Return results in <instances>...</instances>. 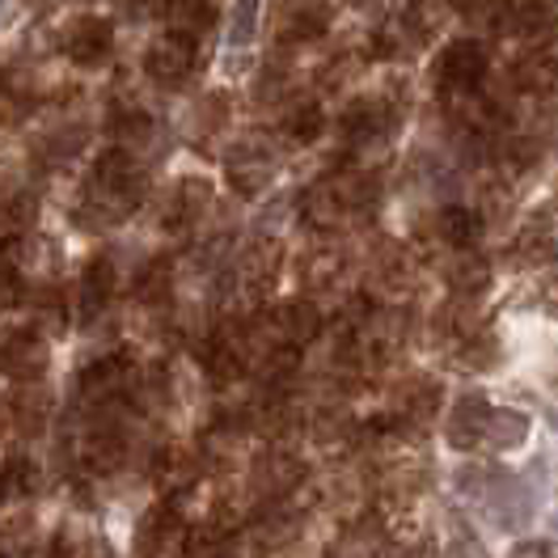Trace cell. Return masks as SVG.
I'll use <instances>...</instances> for the list:
<instances>
[{"mask_svg":"<svg viewBox=\"0 0 558 558\" xmlns=\"http://www.w3.org/2000/svg\"><path fill=\"white\" fill-rule=\"evenodd\" d=\"M508 558H555V550H550V542H521Z\"/></svg>","mask_w":558,"mask_h":558,"instance_id":"obj_27","label":"cell"},{"mask_svg":"<svg viewBox=\"0 0 558 558\" xmlns=\"http://www.w3.org/2000/svg\"><path fill=\"white\" fill-rule=\"evenodd\" d=\"M322 330V314L310 301H283L267 314V343L271 348L301 351L305 343H314Z\"/></svg>","mask_w":558,"mask_h":558,"instance_id":"obj_5","label":"cell"},{"mask_svg":"<svg viewBox=\"0 0 558 558\" xmlns=\"http://www.w3.org/2000/svg\"><path fill=\"white\" fill-rule=\"evenodd\" d=\"M508 9H512V0H457V13L470 26H483V31H495V35H504Z\"/></svg>","mask_w":558,"mask_h":558,"instance_id":"obj_20","label":"cell"},{"mask_svg":"<svg viewBox=\"0 0 558 558\" xmlns=\"http://www.w3.org/2000/svg\"><path fill=\"white\" fill-rule=\"evenodd\" d=\"M140 542H144V555L148 558H178L191 546L182 517H178L174 508H166V504L148 512V521L140 529Z\"/></svg>","mask_w":558,"mask_h":558,"instance_id":"obj_7","label":"cell"},{"mask_svg":"<svg viewBox=\"0 0 558 558\" xmlns=\"http://www.w3.org/2000/svg\"><path fill=\"white\" fill-rule=\"evenodd\" d=\"M521 85L524 89H546L555 81V64L550 60H521Z\"/></svg>","mask_w":558,"mask_h":558,"instance_id":"obj_26","label":"cell"},{"mask_svg":"<svg viewBox=\"0 0 558 558\" xmlns=\"http://www.w3.org/2000/svg\"><path fill=\"white\" fill-rule=\"evenodd\" d=\"M114 263L110 258H89L85 263V271H81V301L89 305V310H106L110 305V296H114Z\"/></svg>","mask_w":558,"mask_h":558,"instance_id":"obj_15","label":"cell"},{"mask_svg":"<svg viewBox=\"0 0 558 558\" xmlns=\"http://www.w3.org/2000/svg\"><path fill=\"white\" fill-rule=\"evenodd\" d=\"M195 60H199V38L166 31V35H157L148 43V51H144V72H148L157 85L178 89V85L195 72Z\"/></svg>","mask_w":558,"mask_h":558,"instance_id":"obj_3","label":"cell"},{"mask_svg":"<svg viewBox=\"0 0 558 558\" xmlns=\"http://www.w3.org/2000/svg\"><path fill=\"white\" fill-rule=\"evenodd\" d=\"M85 461H89L98 474H110V470L123 461V436H119L114 427H102V432H94V436L85 440Z\"/></svg>","mask_w":558,"mask_h":558,"instance_id":"obj_21","label":"cell"},{"mask_svg":"<svg viewBox=\"0 0 558 558\" xmlns=\"http://www.w3.org/2000/svg\"><path fill=\"white\" fill-rule=\"evenodd\" d=\"M436 233H440V242L457 245V250H470V245L483 238V216L474 208L453 204V208H445L436 216Z\"/></svg>","mask_w":558,"mask_h":558,"instance_id":"obj_13","label":"cell"},{"mask_svg":"<svg viewBox=\"0 0 558 558\" xmlns=\"http://www.w3.org/2000/svg\"><path fill=\"white\" fill-rule=\"evenodd\" d=\"M204 368H208L211 385H233L238 377H242L245 355H242V348H238L233 339L216 335V339H208V348H204Z\"/></svg>","mask_w":558,"mask_h":558,"instance_id":"obj_14","label":"cell"},{"mask_svg":"<svg viewBox=\"0 0 558 558\" xmlns=\"http://www.w3.org/2000/svg\"><path fill=\"white\" fill-rule=\"evenodd\" d=\"M449 279H453L457 292H483L490 271H487V263H483V258H461L453 271H449Z\"/></svg>","mask_w":558,"mask_h":558,"instance_id":"obj_24","label":"cell"},{"mask_svg":"<svg viewBox=\"0 0 558 558\" xmlns=\"http://www.w3.org/2000/svg\"><path fill=\"white\" fill-rule=\"evenodd\" d=\"M51 364V348L38 330H13L0 343V373H9L13 381H38Z\"/></svg>","mask_w":558,"mask_h":558,"instance_id":"obj_6","label":"cell"},{"mask_svg":"<svg viewBox=\"0 0 558 558\" xmlns=\"http://www.w3.org/2000/svg\"><path fill=\"white\" fill-rule=\"evenodd\" d=\"M60 51L69 56L76 69H98L106 56L114 51V26L110 17L98 13H81L60 31Z\"/></svg>","mask_w":558,"mask_h":558,"instance_id":"obj_4","label":"cell"},{"mask_svg":"<svg viewBox=\"0 0 558 558\" xmlns=\"http://www.w3.org/2000/svg\"><path fill=\"white\" fill-rule=\"evenodd\" d=\"M123 381H128V368L119 360H98V364H89L81 373V393L89 402H106V398H114L123 389Z\"/></svg>","mask_w":558,"mask_h":558,"instance_id":"obj_16","label":"cell"},{"mask_svg":"<svg viewBox=\"0 0 558 558\" xmlns=\"http://www.w3.org/2000/svg\"><path fill=\"white\" fill-rule=\"evenodd\" d=\"M483 76H487V47L478 38H457V43H449L440 51V60H436V85H440V94L449 102L474 98L478 85H483Z\"/></svg>","mask_w":558,"mask_h":558,"instance_id":"obj_2","label":"cell"},{"mask_svg":"<svg viewBox=\"0 0 558 558\" xmlns=\"http://www.w3.org/2000/svg\"><path fill=\"white\" fill-rule=\"evenodd\" d=\"M13 490H17V483H13V470H9V465H0V504H4Z\"/></svg>","mask_w":558,"mask_h":558,"instance_id":"obj_28","label":"cell"},{"mask_svg":"<svg viewBox=\"0 0 558 558\" xmlns=\"http://www.w3.org/2000/svg\"><path fill=\"white\" fill-rule=\"evenodd\" d=\"M296 478H301V465H296L292 457L271 453V457H263L258 470H254V490H258V495H283Z\"/></svg>","mask_w":558,"mask_h":558,"instance_id":"obj_17","label":"cell"},{"mask_svg":"<svg viewBox=\"0 0 558 558\" xmlns=\"http://www.w3.org/2000/svg\"><path fill=\"white\" fill-rule=\"evenodd\" d=\"M144 191H148V182H144V174L136 170L132 153L110 148V153L98 157V166H94V174H89V195H85V204L98 211V225H114V220H123L128 211L140 208Z\"/></svg>","mask_w":558,"mask_h":558,"instance_id":"obj_1","label":"cell"},{"mask_svg":"<svg viewBox=\"0 0 558 558\" xmlns=\"http://www.w3.org/2000/svg\"><path fill=\"white\" fill-rule=\"evenodd\" d=\"M229 182H233V191H242V195H258V191L271 182V157H267L263 148H238V153L229 157Z\"/></svg>","mask_w":558,"mask_h":558,"instance_id":"obj_12","label":"cell"},{"mask_svg":"<svg viewBox=\"0 0 558 558\" xmlns=\"http://www.w3.org/2000/svg\"><path fill=\"white\" fill-rule=\"evenodd\" d=\"M330 26V0H283L276 13L279 38H317Z\"/></svg>","mask_w":558,"mask_h":558,"instance_id":"obj_9","label":"cell"},{"mask_svg":"<svg viewBox=\"0 0 558 558\" xmlns=\"http://www.w3.org/2000/svg\"><path fill=\"white\" fill-rule=\"evenodd\" d=\"M550 26H555V4L550 0H512L508 22H504V35L542 38L550 35Z\"/></svg>","mask_w":558,"mask_h":558,"instance_id":"obj_11","label":"cell"},{"mask_svg":"<svg viewBox=\"0 0 558 558\" xmlns=\"http://www.w3.org/2000/svg\"><path fill=\"white\" fill-rule=\"evenodd\" d=\"M524 436H529V418L517 415V411H490L487 423V440L490 449H517Z\"/></svg>","mask_w":558,"mask_h":558,"instance_id":"obj_19","label":"cell"},{"mask_svg":"<svg viewBox=\"0 0 558 558\" xmlns=\"http://www.w3.org/2000/svg\"><path fill=\"white\" fill-rule=\"evenodd\" d=\"M487 423H490L487 398H483V393H465L453 407V415H449L445 436H449L453 449H478V445L487 440Z\"/></svg>","mask_w":558,"mask_h":558,"instance_id":"obj_8","label":"cell"},{"mask_svg":"<svg viewBox=\"0 0 558 558\" xmlns=\"http://www.w3.org/2000/svg\"><path fill=\"white\" fill-rule=\"evenodd\" d=\"M555 254V233L546 229V225H529L517 245H512V258L524 263V267H537V263H546Z\"/></svg>","mask_w":558,"mask_h":558,"instance_id":"obj_22","label":"cell"},{"mask_svg":"<svg viewBox=\"0 0 558 558\" xmlns=\"http://www.w3.org/2000/svg\"><path fill=\"white\" fill-rule=\"evenodd\" d=\"M22 296H26V279H22V271H17L9 258H0V314L13 310Z\"/></svg>","mask_w":558,"mask_h":558,"instance_id":"obj_25","label":"cell"},{"mask_svg":"<svg viewBox=\"0 0 558 558\" xmlns=\"http://www.w3.org/2000/svg\"><path fill=\"white\" fill-rule=\"evenodd\" d=\"M211 199V182L208 178H182L174 186V199H170V208H166V225L170 229H191L195 220H199V211L208 208Z\"/></svg>","mask_w":558,"mask_h":558,"instance_id":"obj_10","label":"cell"},{"mask_svg":"<svg viewBox=\"0 0 558 558\" xmlns=\"http://www.w3.org/2000/svg\"><path fill=\"white\" fill-rule=\"evenodd\" d=\"M166 13H170V31L191 38H204V31H211V22H216V9L208 0H170Z\"/></svg>","mask_w":558,"mask_h":558,"instance_id":"obj_18","label":"cell"},{"mask_svg":"<svg viewBox=\"0 0 558 558\" xmlns=\"http://www.w3.org/2000/svg\"><path fill=\"white\" fill-rule=\"evenodd\" d=\"M283 132H288V140H296V144H310V140H317L322 132H326V114H322V106H317V102L296 106V110L283 119Z\"/></svg>","mask_w":558,"mask_h":558,"instance_id":"obj_23","label":"cell"}]
</instances>
